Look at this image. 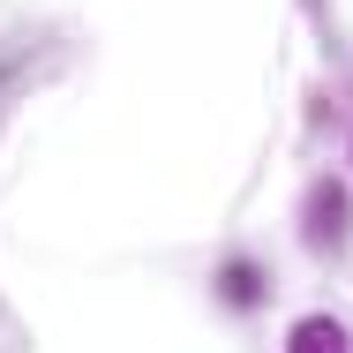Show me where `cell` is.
Masks as SVG:
<instances>
[{
	"mask_svg": "<svg viewBox=\"0 0 353 353\" xmlns=\"http://www.w3.org/2000/svg\"><path fill=\"white\" fill-rule=\"evenodd\" d=\"M285 353H353V339H346V323H331V316H301Z\"/></svg>",
	"mask_w": 353,
	"mask_h": 353,
	"instance_id": "6da1fadb",
	"label": "cell"
},
{
	"mask_svg": "<svg viewBox=\"0 0 353 353\" xmlns=\"http://www.w3.org/2000/svg\"><path fill=\"white\" fill-rule=\"evenodd\" d=\"M308 218H316V225H308L316 241H339V218H346V196H339V188H316V203H308Z\"/></svg>",
	"mask_w": 353,
	"mask_h": 353,
	"instance_id": "7a4b0ae2",
	"label": "cell"
},
{
	"mask_svg": "<svg viewBox=\"0 0 353 353\" xmlns=\"http://www.w3.org/2000/svg\"><path fill=\"white\" fill-rule=\"evenodd\" d=\"M225 293H233V301H256V271H248V263H233V271H225Z\"/></svg>",
	"mask_w": 353,
	"mask_h": 353,
	"instance_id": "3957f363",
	"label": "cell"
}]
</instances>
